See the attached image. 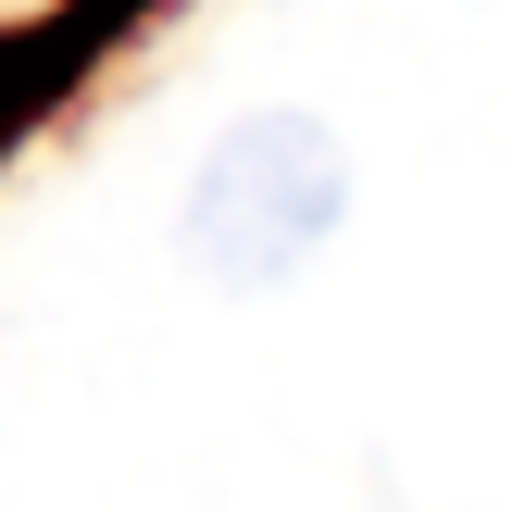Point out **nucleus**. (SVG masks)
Wrapping results in <instances>:
<instances>
[{"label": "nucleus", "mask_w": 512, "mask_h": 512, "mask_svg": "<svg viewBox=\"0 0 512 512\" xmlns=\"http://www.w3.org/2000/svg\"><path fill=\"white\" fill-rule=\"evenodd\" d=\"M338 213H350V150L325 138L313 113H250V125H225V138L200 150L175 238H188V263L213 275V288L263 300V288H288V275L338 238Z\"/></svg>", "instance_id": "f257e3e1"}]
</instances>
